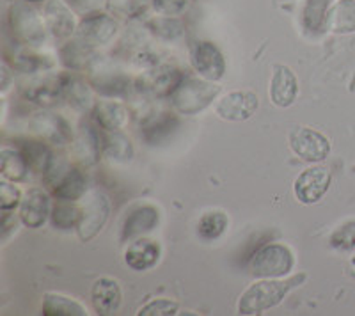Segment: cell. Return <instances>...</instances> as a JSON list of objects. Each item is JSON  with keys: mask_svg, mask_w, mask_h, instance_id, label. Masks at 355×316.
I'll use <instances>...</instances> for the list:
<instances>
[{"mask_svg": "<svg viewBox=\"0 0 355 316\" xmlns=\"http://www.w3.org/2000/svg\"><path fill=\"white\" fill-rule=\"evenodd\" d=\"M189 62L196 75L210 82H218L226 75V59L214 41L198 40L189 46Z\"/></svg>", "mask_w": 355, "mask_h": 316, "instance_id": "8992f818", "label": "cell"}, {"mask_svg": "<svg viewBox=\"0 0 355 316\" xmlns=\"http://www.w3.org/2000/svg\"><path fill=\"white\" fill-rule=\"evenodd\" d=\"M6 62H8L15 71H20V73L28 75V77L46 73V71H50V69L55 66V61H53L50 55H44V53L37 52V49L24 46L20 45V43H18L17 49L9 53Z\"/></svg>", "mask_w": 355, "mask_h": 316, "instance_id": "cb8c5ba5", "label": "cell"}, {"mask_svg": "<svg viewBox=\"0 0 355 316\" xmlns=\"http://www.w3.org/2000/svg\"><path fill=\"white\" fill-rule=\"evenodd\" d=\"M348 270H350L352 276L355 277V256H352L350 261H348Z\"/></svg>", "mask_w": 355, "mask_h": 316, "instance_id": "ee69618b", "label": "cell"}, {"mask_svg": "<svg viewBox=\"0 0 355 316\" xmlns=\"http://www.w3.org/2000/svg\"><path fill=\"white\" fill-rule=\"evenodd\" d=\"M332 175L329 167L313 164L297 176L293 183V194L302 204H316L331 188Z\"/></svg>", "mask_w": 355, "mask_h": 316, "instance_id": "30bf717a", "label": "cell"}, {"mask_svg": "<svg viewBox=\"0 0 355 316\" xmlns=\"http://www.w3.org/2000/svg\"><path fill=\"white\" fill-rule=\"evenodd\" d=\"M49 192L55 199H61V201H75V203L82 201V198L89 192L87 178H85L84 170L77 166H71L68 173Z\"/></svg>", "mask_w": 355, "mask_h": 316, "instance_id": "83f0119b", "label": "cell"}, {"mask_svg": "<svg viewBox=\"0 0 355 316\" xmlns=\"http://www.w3.org/2000/svg\"><path fill=\"white\" fill-rule=\"evenodd\" d=\"M185 77L182 69L173 64H158L155 68L142 71V77L135 82V87L144 94L155 98H169L178 84Z\"/></svg>", "mask_w": 355, "mask_h": 316, "instance_id": "4fadbf2b", "label": "cell"}, {"mask_svg": "<svg viewBox=\"0 0 355 316\" xmlns=\"http://www.w3.org/2000/svg\"><path fill=\"white\" fill-rule=\"evenodd\" d=\"M21 199H24V194L15 185V182H9V179H2L0 182V210L15 211L20 207Z\"/></svg>", "mask_w": 355, "mask_h": 316, "instance_id": "74e56055", "label": "cell"}, {"mask_svg": "<svg viewBox=\"0 0 355 316\" xmlns=\"http://www.w3.org/2000/svg\"><path fill=\"white\" fill-rule=\"evenodd\" d=\"M28 128L36 137L43 139L53 146H66L71 144L75 132L71 130V125L62 118L61 114L50 112L43 109L36 112L33 118L28 119Z\"/></svg>", "mask_w": 355, "mask_h": 316, "instance_id": "7c38bea8", "label": "cell"}, {"mask_svg": "<svg viewBox=\"0 0 355 316\" xmlns=\"http://www.w3.org/2000/svg\"><path fill=\"white\" fill-rule=\"evenodd\" d=\"M119 27H121L119 20L114 18L112 15L105 11H96L82 17V20L78 21L77 37L93 49L107 46L116 40Z\"/></svg>", "mask_w": 355, "mask_h": 316, "instance_id": "9c48e42d", "label": "cell"}, {"mask_svg": "<svg viewBox=\"0 0 355 316\" xmlns=\"http://www.w3.org/2000/svg\"><path fill=\"white\" fill-rule=\"evenodd\" d=\"M148 30L162 41H176L185 36V25L180 17H160L157 15L148 21Z\"/></svg>", "mask_w": 355, "mask_h": 316, "instance_id": "d590c367", "label": "cell"}, {"mask_svg": "<svg viewBox=\"0 0 355 316\" xmlns=\"http://www.w3.org/2000/svg\"><path fill=\"white\" fill-rule=\"evenodd\" d=\"M44 21L53 40L68 41L77 36L78 21L77 12L66 0H49L44 2Z\"/></svg>", "mask_w": 355, "mask_h": 316, "instance_id": "9a60e30c", "label": "cell"}, {"mask_svg": "<svg viewBox=\"0 0 355 316\" xmlns=\"http://www.w3.org/2000/svg\"><path fill=\"white\" fill-rule=\"evenodd\" d=\"M259 98L250 91H230L218 96L215 102V114L224 121L243 123L256 114Z\"/></svg>", "mask_w": 355, "mask_h": 316, "instance_id": "5bb4252c", "label": "cell"}, {"mask_svg": "<svg viewBox=\"0 0 355 316\" xmlns=\"http://www.w3.org/2000/svg\"><path fill=\"white\" fill-rule=\"evenodd\" d=\"M18 150L21 151L24 158L27 160L28 167L33 170L34 175L43 176L49 169L50 162H52L53 158V151L50 148V144L46 141L40 137L34 139H20L18 141Z\"/></svg>", "mask_w": 355, "mask_h": 316, "instance_id": "4316f807", "label": "cell"}, {"mask_svg": "<svg viewBox=\"0 0 355 316\" xmlns=\"http://www.w3.org/2000/svg\"><path fill=\"white\" fill-rule=\"evenodd\" d=\"M331 247L341 252L355 251V220L339 224L329 236Z\"/></svg>", "mask_w": 355, "mask_h": 316, "instance_id": "8d00e7d4", "label": "cell"}, {"mask_svg": "<svg viewBox=\"0 0 355 316\" xmlns=\"http://www.w3.org/2000/svg\"><path fill=\"white\" fill-rule=\"evenodd\" d=\"M290 150L307 164H322L331 153V141L322 132L299 126L290 134Z\"/></svg>", "mask_w": 355, "mask_h": 316, "instance_id": "8fae6325", "label": "cell"}, {"mask_svg": "<svg viewBox=\"0 0 355 316\" xmlns=\"http://www.w3.org/2000/svg\"><path fill=\"white\" fill-rule=\"evenodd\" d=\"M222 93L218 82H210L206 78L190 77L185 75L176 89L169 96L174 112L180 116H198L205 112L210 105H214Z\"/></svg>", "mask_w": 355, "mask_h": 316, "instance_id": "7a4b0ae2", "label": "cell"}, {"mask_svg": "<svg viewBox=\"0 0 355 316\" xmlns=\"http://www.w3.org/2000/svg\"><path fill=\"white\" fill-rule=\"evenodd\" d=\"M101 155L112 164H128L135 155L128 135L121 132L101 130Z\"/></svg>", "mask_w": 355, "mask_h": 316, "instance_id": "f546056e", "label": "cell"}, {"mask_svg": "<svg viewBox=\"0 0 355 316\" xmlns=\"http://www.w3.org/2000/svg\"><path fill=\"white\" fill-rule=\"evenodd\" d=\"M50 195L52 194L49 192V188H41V186H33L25 192L20 207H18V215L25 227L40 229L50 219L53 207Z\"/></svg>", "mask_w": 355, "mask_h": 316, "instance_id": "2e32d148", "label": "cell"}, {"mask_svg": "<svg viewBox=\"0 0 355 316\" xmlns=\"http://www.w3.org/2000/svg\"><path fill=\"white\" fill-rule=\"evenodd\" d=\"M180 313V304L171 299H155L139 309V316H174Z\"/></svg>", "mask_w": 355, "mask_h": 316, "instance_id": "f35d334b", "label": "cell"}, {"mask_svg": "<svg viewBox=\"0 0 355 316\" xmlns=\"http://www.w3.org/2000/svg\"><path fill=\"white\" fill-rule=\"evenodd\" d=\"M8 24L12 37L24 46L41 49L52 37L43 15L24 0H15L9 6Z\"/></svg>", "mask_w": 355, "mask_h": 316, "instance_id": "3957f363", "label": "cell"}, {"mask_svg": "<svg viewBox=\"0 0 355 316\" xmlns=\"http://www.w3.org/2000/svg\"><path fill=\"white\" fill-rule=\"evenodd\" d=\"M268 94H270V102L275 107L288 109V107L293 105L297 96H299V78L290 66H274Z\"/></svg>", "mask_w": 355, "mask_h": 316, "instance_id": "44dd1931", "label": "cell"}, {"mask_svg": "<svg viewBox=\"0 0 355 316\" xmlns=\"http://www.w3.org/2000/svg\"><path fill=\"white\" fill-rule=\"evenodd\" d=\"M69 6L73 8V11L77 15H91V12L103 11L107 6V0H66Z\"/></svg>", "mask_w": 355, "mask_h": 316, "instance_id": "b9f144b4", "label": "cell"}, {"mask_svg": "<svg viewBox=\"0 0 355 316\" xmlns=\"http://www.w3.org/2000/svg\"><path fill=\"white\" fill-rule=\"evenodd\" d=\"M160 224V210L155 204H137L126 211L119 229L121 242H132L135 238L146 236Z\"/></svg>", "mask_w": 355, "mask_h": 316, "instance_id": "e0dca14e", "label": "cell"}, {"mask_svg": "<svg viewBox=\"0 0 355 316\" xmlns=\"http://www.w3.org/2000/svg\"><path fill=\"white\" fill-rule=\"evenodd\" d=\"M73 157L84 167L96 166L101 155V130L96 125H82L71 141Z\"/></svg>", "mask_w": 355, "mask_h": 316, "instance_id": "ffe728a7", "label": "cell"}, {"mask_svg": "<svg viewBox=\"0 0 355 316\" xmlns=\"http://www.w3.org/2000/svg\"><path fill=\"white\" fill-rule=\"evenodd\" d=\"M82 219V208L75 201H61L57 199L52 207L50 213V222L55 229L69 231V229H77L78 222Z\"/></svg>", "mask_w": 355, "mask_h": 316, "instance_id": "836d02e7", "label": "cell"}, {"mask_svg": "<svg viewBox=\"0 0 355 316\" xmlns=\"http://www.w3.org/2000/svg\"><path fill=\"white\" fill-rule=\"evenodd\" d=\"M24 2H28V4H43V2H49V0H24Z\"/></svg>", "mask_w": 355, "mask_h": 316, "instance_id": "f6af8a7d", "label": "cell"}, {"mask_svg": "<svg viewBox=\"0 0 355 316\" xmlns=\"http://www.w3.org/2000/svg\"><path fill=\"white\" fill-rule=\"evenodd\" d=\"M0 175H2V179L27 183L33 170H31L27 160L18 148L4 146L0 150Z\"/></svg>", "mask_w": 355, "mask_h": 316, "instance_id": "4dcf8cb0", "label": "cell"}, {"mask_svg": "<svg viewBox=\"0 0 355 316\" xmlns=\"http://www.w3.org/2000/svg\"><path fill=\"white\" fill-rule=\"evenodd\" d=\"M15 69L4 61L2 64V71H0V77H2V82H0V93L6 94L9 89H11V85H15V73H12Z\"/></svg>", "mask_w": 355, "mask_h": 316, "instance_id": "7bdbcfd3", "label": "cell"}, {"mask_svg": "<svg viewBox=\"0 0 355 316\" xmlns=\"http://www.w3.org/2000/svg\"><path fill=\"white\" fill-rule=\"evenodd\" d=\"M98 55L100 53L96 52V49L85 45L84 41L78 40L77 36L64 41V45L59 49V62L68 71H80V73L87 71L91 64L96 61Z\"/></svg>", "mask_w": 355, "mask_h": 316, "instance_id": "484cf974", "label": "cell"}, {"mask_svg": "<svg viewBox=\"0 0 355 316\" xmlns=\"http://www.w3.org/2000/svg\"><path fill=\"white\" fill-rule=\"evenodd\" d=\"M327 30L341 36L355 33V0H336L329 11Z\"/></svg>", "mask_w": 355, "mask_h": 316, "instance_id": "1f68e13d", "label": "cell"}, {"mask_svg": "<svg viewBox=\"0 0 355 316\" xmlns=\"http://www.w3.org/2000/svg\"><path fill=\"white\" fill-rule=\"evenodd\" d=\"M61 85L64 102L80 114L93 112L96 100H94V87L89 78H84L80 71H64L61 73Z\"/></svg>", "mask_w": 355, "mask_h": 316, "instance_id": "ac0fdd59", "label": "cell"}, {"mask_svg": "<svg viewBox=\"0 0 355 316\" xmlns=\"http://www.w3.org/2000/svg\"><path fill=\"white\" fill-rule=\"evenodd\" d=\"M123 300L121 286L112 277H100L91 288V304L98 315L109 316L119 309Z\"/></svg>", "mask_w": 355, "mask_h": 316, "instance_id": "d4e9b609", "label": "cell"}, {"mask_svg": "<svg viewBox=\"0 0 355 316\" xmlns=\"http://www.w3.org/2000/svg\"><path fill=\"white\" fill-rule=\"evenodd\" d=\"M87 78L98 94L105 98H123L135 87L128 73H125L112 61L98 55L96 61L87 69Z\"/></svg>", "mask_w": 355, "mask_h": 316, "instance_id": "5b68a950", "label": "cell"}, {"mask_svg": "<svg viewBox=\"0 0 355 316\" xmlns=\"http://www.w3.org/2000/svg\"><path fill=\"white\" fill-rule=\"evenodd\" d=\"M227 226H230V219H227V215L224 211H205L198 222V235L206 242L218 240L227 231Z\"/></svg>", "mask_w": 355, "mask_h": 316, "instance_id": "e575fe53", "label": "cell"}, {"mask_svg": "<svg viewBox=\"0 0 355 316\" xmlns=\"http://www.w3.org/2000/svg\"><path fill=\"white\" fill-rule=\"evenodd\" d=\"M176 114L178 112H167V110L148 114L139 128L142 141L148 146H158L162 142L169 141L180 128V118Z\"/></svg>", "mask_w": 355, "mask_h": 316, "instance_id": "d6986e66", "label": "cell"}, {"mask_svg": "<svg viewBox=\"0 0 355 316\" xmlns=\"http://www.w3.org/2000/svg\"><path fill=\"white\" fill-rule=\"evenodd\" d=\"M82 219L78 222L77 235L82 242L93 240L105 227L110 217V201L103 192L89 191L82 198Z\"/></svg>", "mask_w": 355, "mask_h": 316, "instance_id": "52a82bcc", "label": "cell"}, {"mask_svg": "<svg viewBox=\"0 0 355 316\" xmlns=\"http://www.w3.org/2000/svg\"><path fill=\"white\" fill-rule=\"evenodd\" d=\"M20 215H15L12 211H2V220H0V238L2 243H8L12 236L20 229Z\"/></svg>", "mask_w": 355, "mask_h": 316, "instance_id": "60d3db41", "label": "cell"}, {"mask_svg": "<svg viewBox=\"0 0 355 316\" xmlns=\"http://www.w3.org/2000/svg\"><path fill=\"white\" fill-rule=\"evenodd\" d=\"M20 94L28 103L41 107V109H53L61 102H64L62 96L61 75H33L25 78L20 84Z\"/></svg>", "mask_w": 355, "mask_h": 316, "instance_id": "ba28073f", "label": "cell"}, {"mask_svg": "<svg viewBox=\"0 0 355 316\" xmlns=\"http://www.w3.org/2000/svg\"><path fill=\"white\" fill-rule=\"evenodd\" d=\"M41 313L44 316H87V309L78 300L62 293H44Z\"/></svg>", "mask_w": 355, "mask_h": 316, "instance_id": "d6a6232c", "label": "cell"}, {"mask_svg": "<svg viewBox=\"0 0 355 316\" xmlns=\"http://www.w3.org/2000/svg\"><path fill=\"white\" fill-rule=\"evenodd\" d=\"M306 279L307 274L304 272L297 276L283 277V279H258L240 295L239 306H236L239 315H261L268 309L277 308L290 295L291 290L299 288L300 284L306 283Z\"/></svg>", "mask_w": 355, "mask_h": 316, "instance_id": "6da1fadb", "label": "cell"}, {"mask_svg": "<svg viewBox=\"0 0 355 316\" xmlns=\"http://www.w3.org/2000/svg\"><path fill=\"white\" fill-rule=\"evenodd\" d=\"M334 0H304L302 11H300V24L309 36L327 30V17Z\"/></svg>", "mask_w": 355, "mask_h": 316, "instance_id": "f1b7e54d", "label": "cell"}, {"mask_svg": "<svg viewBox=\"0 0 355 316\" xmlns=\"http://www.w3.org/2000/svg\"><path fill=\"white\" fill-rule=\"evenodd\" d=\"M247 267L256 279H283L295 268V254L286 243H266L250 256Z\"/></svg>", "mask_w": 355, "mask_h": 316, "instance_id": "277c9868", "label": "cell"}, {"mask_svg": "<svg viewBox=\"0 0 355 316\" xmlns=\"http://www.w3.org/2000/svg\"><path fill=\"white\" fill-rule=\"evenodd\" d=\"M162 258V245L153 238L141 236L128 243L125 249V263L133 272H148L157 267Z\"/></svg>", "mask_w": 355, "mask_h": 316, "instance_id": "7402d4cb", "label": "cell"}, {"mask_svg": "<svg viewBox=\"0 0 355 316\" xmlns=\"http://www.w3.org/2000/svg\"><path fill=\"white\" fill-rule=\"evenodd\" d=\"M155 15L160 17H182L189 11L190 0H150Z\"/></svg>", "mask_w": 355, "mask_h": 316, "instance_id": "ab89813d", "label": "cell"}, {"mask_svg": "<svg viewBox=\"0 0 355 316\" xmlns=\"http://www.w3.org/2000/svg\"><path fill=\"white\" fill-rule=\"evenodd\" d=\"M93 121L100 130L121 132L130 123V110L117 98H107L96 102L93 109Z\"/></svg>", "mask_w": 355, "mask_h": 316, "instance_id": "603a6c76", "label": "cell"}]
</instances>
